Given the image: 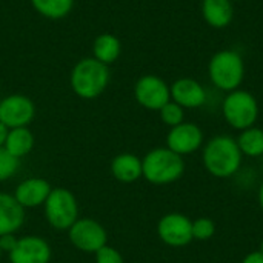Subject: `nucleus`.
<instances>
[{
  "label": "nucleus",
  "mask_w": 263,
  "mask_h": 263,
  "mask_svg": "<svg viewBox=\"0 0 263 263\" xmlns=\"http://www.w3.org/2000/svg\"><path fill=\"white\" fill-rule=\"evenodd\" d=\"M34 9L48 18H62L72 9L74 0H31Z\"/></svg>",
  "instance_id": "21"
},
{
  "label": "nucleus",
  "mask_w": 263,
  "mask_h": 263,
  "mask_svg": "<svg viewBox=\"0 0 263 263\" xmlns=\"http://www.w3.org/2000/svg\"><path fill=\"white\" fill-rule=\"evenodd\" d=\"M262 159H263V157H262Z\"/></svg>",
  "instance_id": "33"
},
{
  "label": "nucleus",
  "mask_w": 263,
  "mask_h": 263,
  "mask_svg": "<svg viewBox=\"0 0 263 263\" xmlns=\"http://www.w3.org/2000/svg\"><path fill=\"white\" fill-rule=\"evenodd\" d=\"M243 156L234 137L220 134L210 139L202 151L205 170L217 179H228L239 173Z\"/></svg>",
  "instance_id": "1"
},
{
  "label": "nucleus",
  "mask_w": 263,
  "mask_h": 263,
  "mask_svg": "<svg viewBox=\"0 0 263 263\" xmlns=\"http://www.w3.org/2000/svg\"><path fill=\"white\" fill-rule=\"evenodd\" d=\"M203 145V131L199 125L191 122H182L173 126L166 136V148L179 156H188L199 151Z\"/></svg>",
  "instance_id": "10"
},
{
  "label": "nucleus",
  "mask_w": 263,
  "mask_h": 263,
  "mask_svg": "<svg viewBox=\"0 0 263 263\" xmlns=\"http://www.w3.org/2000/svg\"><path fill=\"white\" fill-rule=\"evenodd\" d=\"M8 133H9V128L0 122V146H3V145H5L6 137H8Z\"/></svg>",
  "instance_id": "28"
},
{
  "label": "nucleus",
  "mask_w": 263,
  "mask_h": 263,
  "mask_svg": "<svg viewBox=\"0 0 263 263\" xmlns=\"http://www.w3.org/2000/svg\"><path fill=\"white\" fill-rule=\"evenodd\" d=\"M242 156L247 157H263V129L259 126H251L239 133L236 139Z\"/></svg>",
  "instance_id": "20"
},
{
  "label": "nucleus",
  "mask_w": 263,
  "mask_h": 263,
  "mask_svg": "<svg viewBox=\"0 0 263 263\" xmlns=\"http://www.w3.org/2000/svg\"><path fill=\"white\" fill-rule=\"evenodd\" d=\"M45 216L55 230H69L77 220V202L65 188L51 190L45 200Z\"/></svg>",
  "instance_id": "6"
},
{
  "label": "nucleus",
  "mask_w": 263,
  "mask_h": 263,
  "mask_svg": "<svg viewBox=\"0 0 263 263\" xmlns=\"http://www.w3.org/2000/svg\"><path fill=\"white\" fill-rule=\"evenodd\" d=\"M203 20L216 28L222 29L231 25L234 17V6L231 0H202Z\"/></svg>",
  "instance_id": "16"
},
{
  "label": "nucleus",
  "mask_w": 263,
  "mask_h": 263,
  "mask_svg": "<svg viewBox=\"0 0 263 263\" xmlns=\"http://www.w3.org/2000/svg\"><path fill=\"white\" fill-rule=\"evenodd\" d=\"M17 245V239L12 236V234H5V236H0V248L2 251H8L11 253Z\"/></svg>",
  "instance_id": "26"
},
{
  "label": "nucleus",
  "mask_w": 263,
  "mask_h": 263,
  "mask_svg": "<svg viewBox=\"0 0 263 263\" xmlns=\"http://www.w3.org/2000/svg\"><path fill=\"white\" fill-rule=\"evenodd\" d=\"M240 263H263V254L260 251H253L247 254Z\"/></svg>",
  "instance_id": "27"
},
{
  "label": "nucleus",
  "mask_w": 263,
  "mask_h": 263,
  "mask_svg": "<svg viewBox=\"0 0 263 263\" xmlns=\"http://www.w3.org/2000/svg\"><path fill=\"white\" fill-rule=\"evenodd\" d=\"M51 248L42 237L28 236L17 240L15 248L9 253L11 263H48Z\"/></svg>",
  "instance_id": "13"
},
{
  "label": "nucleus",
  "mask_w": 263,
  "mask_h": 263,
  "mask_svg": "<svg viewBox=\"0 0 263 263\" xmlns=\"http://www.w3.org/2000/svg\"><path fill=\"white\" fill-rule=\"evenodd\" d=\"M214 234H216L214 220H211L208 217H199V219L193 220V239L194 240L206 242V240L213 239Z\"/></svg>",
  "instance_id": "23"
},
{
  "label": "nucleus",
  "mask_w": 263,
  "mask_h": 263,
  "mask_svg": "<svg viewBox=\"0 0 263 263\" xmlns=\"http://www.w3.org/2000/svg\"><path fill=\"white\" fill-rule=\"evenodd\" d=\"M134 96L140 106L151 111H159L171 100V91L168 83L153 74L143 76L137 80L134 86Z\"/></svg>",
  "instance_id": "8"
},
{
  "label": "nucleus",
  "mask_w": 263,
  "mask_h": 263,
  "mask_svg": "<svg viewBox=\"0 0 263 263\" xmlns=\"http://www.w3.org/2000/svg\"><path fill=\"white\" fill-rule=\"evenodd\" d=\"M171 100L183 109H197L206 103L208 94L200 82L191 77L177 79L171 86Z\"/></svg>",
  "instance_id": "12"
},
{
  "label": "nucleus",
  "mask_w": 263,
  "mask_h": 263,
  "mask_svg": "<svg viewBox=\"0 0 263 263\" xmlns=\"http://www.w3.org/2000/svg\"><path fill=\"white\" fill-rule=\"evenodd\" d=\"M257 200H259V205H260V208H262V211H263V182H262V185H260V188H259Z\"/></svg>",
  "instance_id": "29"
},
{
  "label": "nucleus",
  "mask_w": 263,
  "mask_h": 263,
  "mask_svg": "<svg viewBox=\"0 0 263 263\" xmlns=\"http://www.w3.org/2000/svg\"><path fill=\"white\" fill-rule=\"evenodd\" d=\"M259 112V102L250 91L239 88L228 92L222 100V116L233 129L243 131L254 126Z\"/></svg>",
  "instance_id": "5"
},
{
  "label": "nucleus",
  "mask_w": 263,
  "mask_h": 263,
  "mask_svg": "<svg viewBox=\"0 0 263 263\" xmlns=\"http://www.w3.org/2000/svg\"><path fill=\"white\" fill-rule=\"evenodd\" d=\"M25 222L23 206L9 194H0V236L14 234Z\"/></svg>",
  "instance_id": "15"
},
{
  "label": "nucleus",
  "mask_w": 263,
  "mask_h": 263,
  "mask_svg": "<svg viewBox=\"0 0 263 263\" xmlns=\"http://www.w3.org/2000/svg\"><path fill=\"white\" fill-rule=\"evenodd\" d=\"M49 193H51V186L46 180L32 177L23 180L17 186L14 197L23 208H34L45 203Z\"/></svg>",
  "instance_id": "14"
},
{
  "label": "nucleus",
  "mask_w": 263,
  "mask_h": 263,
  "mask_svg": "<svg viewBox=\"0 0 263 263\" xmlns=\"http://www.w3.org/2000/svg\"><path fill=\"white\" fill-rule=\"evenodd\" d=\"M112 176L123 183L136 182L142 177V160L129 153L119 154L111 163Z\"/></svg>",
  "instance_id": "17"
},
{
  "label": "nucleus",
  "mask_w": 263,
  "mask_h": 263,
  "mask_svg": "<svg viewBox=\"0 0 263 263\" xmlns=\"http://www.w3.org/2000/svg\"><path fill=\"white\" fill-rule=\"evenodd\" d=\"M109 82L108 65L94 57L82 59L71 72V86L82 99L99 97Z\"/></svg>",
  "instance_id": "4"
},
{
  "label": "nucleus",
  "mask_w": 263,
  "mask_h": 263,
  "mask_svg": "<svg viewBox=\"0 0 263 263\" xmlns=\"http://www.w3.org/2000/svg\"><path fill=\"white\" fill-rule=\"evenodd\" d=\"M259 251L263 254V239H262V242H260V248H259Z\"/></svg>",
  "instance_id": "30"
},
{
  "label": "nucleus",
  "mask_w": 263,
  "mask_h": 263,
  "mask_svg": "<svg viewBox=\"0 0 263 263\" xmlns=\"http://www.w3.org/2000/svg\"><path fill=\"white\" fill-rule=\"evenodd\" d=\"M20 165V159L9 154L3 146H0V182L12 177Z\"/></svg>",
  "instance_id": "24"
},
{
  "label": "nucleus",
  "mask_w": 263,
  "mask_h": 263,
  "mask_svg": "<svg viewBox=\"0 0 263 263\" xmlns=\"http://www.w3.org/2000/svg\"><path fill=\"white\" fill-rule=\"evenodd\" d=\"M185 173L183 157L170 148H154L142 160V176L154 185L177 182Z\"/></svg>",
  "instance_id": "2"
},
{
  "label": "nucleus",
  "mask_w": 263,
  "mask_h": 263,
  "mask_svg": "<svg viewBox=\"0 0 263 263\" xmlns=\"http://www.w3.org/2000/svg\"><path fill=\"white\" fill-rule=\"evenodd\" d=\"M0 256H2V248H0Z\"/></svg>",
  "instance_id": "31"
},
{
  "label": "nucleus",
  "mask_w": 263,
  "mask_h": 263,
  "mask_svg": "<svg viewBox=\"0 0 263 263\" xmlns=\"http://www.w3.org/2000/svg\"><path fill=\"white\" fill-rule=\"evenodd\" d=\"M69 240L80 251L96 253L106 245V231L99 222L82 219L69 228Z\"/></svg>",
  "instance_id": "9"
},
{
  "label": "nucleus",
  "mask_w": 263,
  "mask_h": 263,
  "mask_svg": "<svg viewBox=\"0 0 263 263\" xmlns=\"http://www.w3.org/2000/svg\"><path fill=\"white\" fill-rule=\"evenodd\" d=\"M157 234L163 243L173 248L190 245L193 239V222L182 213L165 214L157 223Z\"/></svg>",
  "instance_id": "7"
},
{
  "label": "nucleus",
  "mask_w": 263,
  "mask_h": 263,
  "mask_svg": "<svg viewBox=\"0 0 263 263\" xmlns=\"http://www.w3.org/2000/svg\"><path fill=\"white\" fill-rule=\"evenodd\" d=\"M96 263H123V257L116 248L105 245L96 251Z\"/></svg>",
  "instance_id": "25"
},
{
  "label": "nucleus",
  "mask_w": 263,
  "mask_h": 263,
  "mask_svg": "<svg viewBox=\"0 0 263 263\" xmlns=\"http://www.w3.org/2000/svg\"><path fill=\"white\" fill-rule=\"evenodd\" d=\"M34 103L20 94H12L0 102V122L9 129L26 126L34 117Z\"/></svg>",
  "instance_id": "11"
},
{
  "label": "nucleus",
  "mask_w": 263,
  "mask_h": 263,
  "mask_svg": "<svg viewBox=\"0 0 263 263\" xmlns=\"http://www.w3.org/2000/svg\"><path fill=\"white\" fill-rule=\"evenodd\" d=\"M32 146H34V137L26 126L9 129L6 142L3 145V148L17 159L26 156L32 149Z\"/></svg>",
  "instance_id": "18"
},
{
  "label": "nucleus",
  "mask_w": 263,
  "mask_h": 263,
  "mask_svg": "<svg viewBox=\"0 0 263 263\" xmlns=\"http://www.w3.org/2000/svg\"><path fill=\"white\" fill-rule=\"evenodd\" d=\"M159 112H160L162 122L165 125L171 126V128L180 125L182 122H185V109L180 105H177L176 102H173V100H170L166 105H163L159 109Z\"/></svg>",
  "instance_id": "22"
},
{
  "label": "nucleus",
  "mask_w": 263,
  "mask_h": 263,
  "mask_svg": "<svg viewBox=\"0 0 263 263\" xmlns=\"http://www.w3.org/2000/svg\"><path fill=\"white\" fill-rule=\"evenodd\" d=\"M231 2H236V0H231Z\"/></svg>",
  "instance_id": "32"
},
{
  "label": "nucleus",
  "mask_w": 263,
  "mask_h": 263,
  "mask_svg": "<svg viewBox=\"0 0 263 263\" xmlns=\"http://www.w3.org/2000/svg\"><path fill=\"white\" fill-rule=\"evenodd\" d=\"M208 76L211 83L225 92L240 88L245 79V62L240 52L234 49H222L216 52L208 63Z\"/></svg>",
  "instance_id": "3"
},
{
  "label": "nucleus",
  "mask_w": 263,
  "mask_h": 263,
  "mask_svg": "<svg viewBox=\"0 0 263 263\" xmlns=\"http://www.w3.org/2000/svg\"><path fill=\"white\" fill-rule=\"evenodd\" d=\"M120 51H122L120 40L112 34H100L92 45L94 59H97L105 65L114 63L119 59Z\"/></svg>",
  "instance_id": "19"
}]
</instances>
